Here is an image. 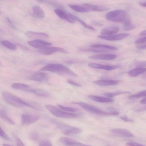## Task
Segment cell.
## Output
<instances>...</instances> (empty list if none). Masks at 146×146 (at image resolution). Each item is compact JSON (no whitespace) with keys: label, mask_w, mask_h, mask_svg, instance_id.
<instances>
[{"label":"cell","mask_w":146,"mask_h":146,"mask_svg":"<svg viewBox=\"0 0 146 146\" xmlns=\"http://www.w3.org/2000/svg\"><path fill=\"white\" fill-rule=\"evenodd\" d=\"M58 106L61 110L66 111L75 112L78 111L77 109L70 107H66L60 104H58Z\"/></svg>","instance_id":"d6a6232c"},{"label":"cell","mask_w":146,"mask_h":146,"mask_svg":"<svg viewBox=\"0 0 146 146\" xmlns=\"http://www.w3.org/2000/svg\"><path fill=\"white\" fill-rule=\"evenodd\" d=\"M140 103L143 104H146V98L141 100L140 101Z\"/></svg>","instance_id":"7dc6e473"},{"label":"cell","mask_w":146,"mask_h":146,"mask_svg":"<svg viewBox=\"0 0 146 146\" xmlns=\"http://www.w3.org/2000/svg\"><path fill=\"white\" fill-rule=\"evenodd\" d=\"M88 66L90 67L98 69H103L107 71H110L117 69L120 67L119 65H103L94 62L88 64Z\"/></svg>","instance_id":"9c48e42d"},{"label":"cell","mask_w":146,"mask_h":146,"mask_svg":"<svg viewBox=\"0 0 146 146\" xmlns=\"http://www.w3.org/2000/svg\"><path fill=\"white\" fill-rule=\"evenodd\" d=\"M82 6L89 11L90 10L92 11H102L106 10L108 9L107 7L104 6L86 3L83 4Z\"/></svg>","instance_id":"e0dca14e"},{"label":"cell","mask_w":146,"mask_h":146,"mask_svg":"<svg viewBox=\"0 0 146 146\" xmlns=\"http://www.w3.org/2000/svg\"><path fill=\"white\" fill-rule=\"evenodd\" d=\"M139 4L141 6H142L146 7V2L140 3Z\"/></svg>","instance_id":"c3c4849f"},{"label":"cell","mask_w":146,"mask_h":146,"mask_svg":"<svg viewBox=\"0 0 146 146\" xmlns=\"http://www.w3.org/2000/svg\"><path fill=\"white\" fill-rule=\"evenodd\" d=\"M60 141L65 146H91L76 141L68 137H61Z\"/></svg>","instance_id":"4fadbf2b"},{"label":"cell","mask_w":146,"mask_h":146,"mask_svg":"<svg viewBox=\"0 0 146 146\" xmlns=\"http://www.w3.org/2000/svg\"><path fill=\"white\" fill-rule=\"evenodd\" d=\"M93 48L88 49H82L81 50L84 51H89L93 52L99 53L104 52H108V50L106 49H101L100 48Z\"/></svg>","instance_id":"836d02e7"},{"label":"cell","mask_w":146,"mask_h":146,"mask_svg":"<svg viewBox=\"0 0 146 146\" xmlns=\"http://www.w3.org/2000/svg\"><path fill=\"white\" fill-rule=\"evenodd\" d=\"M146 70L145 68H137L130 70L128 72V74L131 77L137 76L142 74Z\"/></svg>","instance_id":"cb8c5ba5"},{"label":"cell","mask_w":146,"mask_h":146,"mask_svg":"<svg viewBox=\"0 0 146 146\" xmlns=\"http://www.w3.org/2000/svg\"><path fill=\"white\" fill-rule=\"evenodd\" d=\"M38 146H53V145L50 141L46 140L41 142Z\"/></svg>","instance_id":"74e56055"},{"label":"cell","mask_w":146,"mask_h":146,"mask_svg":"<svg viewBox=\"0 0 146 146\" xmlns=\"http://www.w3.org/2000/svg\"><path fill=\"white\" fill-rule=\"evenodd\" d=\"M2 95L4 101L11 105L18 107H27L39 110L33 106L25 102L18 97L9 92H4L3 93Z\"/></svg>","instance_id":"7a4b0ae2"},{"label":"cell","mask_w":146,"mask_h":146,"mask_svg":"<svg viewBox=\"0 0 146 146\" xmlns=\"http://www.w3.org/2000/svg\"><path fill=\"white\" fill-rule=\"evenodd\" d=\"M123 24V29L125 31H129L135 28L134 26L131 24V20L126 21Z\"/></svg>","instance_id":"1f68e13d"},{"label":"cell","mask_w":146,"mask_h":146,"mask_svg":"<svg viewBox=\"0 0 146 146\" xmlns=\"http://www.w3.org/2000/svg\"><path fill=\"white\" fill-rule=\"evenodd\" d=\"M29 137L31 139L36 141L38 138V135L37 133L35 132L31 133L29 135Z\"/></svg>","instance_id":"f35d334b"},{"label":"cell","mask_w":146,"mask_h":146,"mask_svg":"<svg viewBox=\"0 0 146 146\" xmlns=\"http://www.w3.org/2000/svg\"><path fill=\"white\" fill-rule=\"evenodd\" d=\"M3 146H11V145H9L8 144H7L5 143H3Z\"/></svg>","instance_id":"f5cc1de1"},{"label":"cell","mask_w":146,"mask_h":146,"mask_svg":"<svg viewBox=\"0 0 146 146\" xmlns=\"http://www.w3.org/2000/svg\"><path fill=\"white\" fill-rule=\"evenodd\" d=\"M52 122L66 135L78 134L82 131L81 129L79 128L71 126L55 119L52 120Z\"/></svg>","instance_id":"5b68a950"},{"label":"cell","mask_w":146,"mask_h":146,"mask_svg":"<svg viewBox=\"0 0 146 146\" xmlns=\"http://www.w3.org/2000/svg\"><path fill=\"white\" fill-rule=\"evenodd\" d=\"M106 18L109 21L123 23L129 19L126 12L121 9L117 10L107 13L106 15Z\"/></svg>","instance_id":"277c9868"},{"label":"cell","mask_w":146,"mask_h":146,"mask_svg":"<svg viewBox=\"0 0 146 146\" xmlns=\"http://www.w3.org/2000/svg\"><path fill=\"white\" fill-rule=\"evenodd\" d=\"M45 107L52 114L57 117L65 118H73L77 116L75 113L66 112L51 105H46Z\"/></svg>","instance_id":"8992f818"},{"label":"cell","mask_w":146,"mask_h":146,"mask_svg":"<svg viewBox=\"0 0 146 146\" xmlns=\"http://www.w3.org/2000/svg\"><path fill=\"white\" fill-rule=\"evenodd\" d=\"M27 78L30 80L37 82H43L47 80L48 76L45 73L38 72L28 76Z\"/></svg>","instance_id":"7c38bea8"},{"label":"cell","mask_w":146,"mask_h":146,"mask_svg":"<svg viewBox=\"0 0 146 146\" xmlns=\"http://www.w3.org/2000/svg\"><path fill=\"white\" fill-rule=\"evenodd\" d=\"M129 35L128 34L121 33L109 35H99L98 36L99 38L105 40L115 41L118 40L124 39Z\"/></svg>","instance_id":"30bf717a"},{"label":"cell","mask_w":146,"mask_h":146,"mask_svg":"<svg viewBox=\"0 0 146 146\" xmlns=\"http://www.w3.org/2000/svg\"><path fill=\"white\" fill-rule=\"evenodd\" d=\"M109 146V145H108V146Z\"/></svg>","instance_id":"db71d44e"},{"label":"cell","mask_w":146,"mask_h":146,"mask_svg":"<svg viewBox=\"0 0 146 146\" xmlns=\"http://www.w3.org/2000/svg\"><path fill=\"white\" fill-rule=\"evenodd\" d=\"M144 97H146V90L140 92L137 94L130 96L129 98L130 99H132Z\"/></svg>","instance_id":"e575fe53"},{"label":"cell","mask_w":146,"mask_h":146,"mask_svg":"<svg viewBox=\"0 0 146 146\" xmlns=\"http://www.w3.org/2000/svg\"><path fill=\"white\" fill-rule=\"evenodd\" d=\"M38 51L40 53L46 55H51L54 52H60L65 54L69 52L64 49L56 47L47 46L39 48Z\"/></svg>","instance_id":"52a82bcc"},{"label":"cell","mask_w":146,"mask_h":146,"mask_svg":"<svg viewBox=\"0 0 146 146\" xmlns=\"http://www.w3.org/2000/svg\"><path fill=\"white\" fill-rule=\"evenodd\" d=\"M72 103L80 106L84 110L88 112L102 115H118L119 114V112L117 111L111 112H106L95 106L84 102H74Z\"/></svg>","instance_id":"3957f363"},{"label":"cell","mask_w":146,"mask_h":146,"mask_svg":"<svg viewBox=\"0 0 146 146\" xmlns=\"http://www.w3.org/2000/svg\"><path fill=\"white\" fill-rule=\"evenodd\" d=\"M67 82L68 84L75 86L78 87H81V85L79 84L70 80H68Z\"/></svg>","instance_id":"ee69618b"},{"label":"cell","mask_w":146,"mask_h":146,"mask_svg":"<svg viewBox=\"0 0 146 146\" xmlns=\"http://www.w3.org/2000/svg\"><path fill=\"white\" fill-rule=\"evenodd\" d=\"M25 35L28 37L32 38L46 39L49 37L47 34L43 33L28 31L25 32Z\"/></svg>","instance_id":"2e32d148"},{"label":"cell","mask_w":146,"mask_h":146,"mask_svg":"<svg viewBox=\"0 0 146 146\" xmlns=\"http://www.w3.org/2000/svg\"><path fill=\"white\" fill-rule=\"evenodd\" d=\"M146 110V106L144 108H140L139 110H138L139 111H142Z\"/></svg>","instance_id":"816d5d0a"},{"label":"cell","mask_w":146,"mask_h":146,"mask_svg":"<svg viewBox=\"0 0 146 146\" xmlns=\"http://www.w3.org/2000/svg\"><path fill=\"white\" fill-rule=\"evenodd\" d=\"M126 144L129 146H145L142 145L134 142H129L127 143Z\"/></svg>","instance_id":"b9f144b4"},{"label":"cell","mask_w":146,"mask_h":146,"mask_svg":"<svg viewBox=\"0 0 146 146\" xmlns=\"http://www.w3.org/2000/svg\"><path fill=\"white\" fill-rule=\"evenodd\" d=\"M68 6L69 7L74 10L78 12L82 13H87L89 11L83 6L78 5L69 4Z\"/></svg>","instance_id":"4316f807"},{"label":"cell","mask_w":146,"mask_h":146,"mask_svg":"<svg viewBox=\"0 0 146 146\" xmlns=\"http://www.w3.org/2000/svg\"><path fill=\"white\" fill-rule=\"evenodd\" d=\"M137 48L139 49H146V44L142 46H139L137 47Z\"/></svg>","instance_id":"bcb514c9"},{"label":"cell","mask_w":146,"mask_h":146,"mask_svg":"<svg viewBox=\"0 0 146 146\" xmlns=\"http://www.w3.org/2000/svg\"><path fill=\"white\" fill-rule=\"evenodd\" d=\"M56 14L60 18L65 20L71 23H74L75 21L69 16L68 13H67L59 8L56 9L54 10Z\"/></svg>","instance_id":"9a60e30c"},{"label":"cell","mask_w":146,"mask_h":146,"mask_svg":"<svg viewBox=\"0 0 146 146\" xmlns=\"http://www.w3.org/2000/svg\"><path fill=\"white\" fill-rule=\"evenodd\" d=\"M68 14L69 16L71 18L73 19L74 20L77 21L79 22L81 25H82L85 28L91 29V30L95 31V29L92 26L89 25H88L86 23L84 22L81 19H80L76 16L70 13H68Z\"/></svg>","instance_id":"d4e9b609"},{"label":"cell","mask_w":146,"mask_h":146,"mask_svg":"<svg viewBox=\"0 0 146 146\" xmlns=\"http://www.w3.org/2000/svg\"><path fill=\"white\" fill-rule=\"evenodd\" d=\"M117 56L112 54H104L91 56L88 58L94 60H111L115 59Z\"/></svg>","instance_id":"ac0fdd59"},{"label":"cell","mask_w":146,"mask_h":146,"mask_svg":"<svg viewBox=\"0 0 146 146\" xmlns=\"http://www.w3.org/2000/svg\"><path fill=\"white\" fill-rule=\"evenodd\" d=\"M145 42H146V36L137 40L135 41V43L136 44H139Z\"/></svg>","instance_id":"7bdbcfd3"},{"label":"cell","mask_w":146,"mask_h":146,"mask_svg":"<svg viewBox=\"0 0 146 146\" xmlns=\"http://www.w3.org/2000/svg\"><path fill=\"white\" fill-rule=\"evenodd\" d=\"M39 71H48L61 75H68L74 77L78 76L71 70L60 64H52L47 65L42 67Z\"/></svg>","instance_id":"6da1fadb"},{"label":"cell","mask_w":146,"mask_h":146,"mask_svg":"<svg viewBox=\"0 0 146 146\" xmlns=\"http://www.w3.org/2000/svg\"><path fill=\"white\" fill-rule=\"evenodd\" d=\"M33 11L34 15L37 17L43 18L45 15L42 9L39 6L36 5L33 7Z\"/></svg>","instance_id":"603a6c76"},{"label":"cell","mask_w":146,"mask_h":146,"mask_svg":"<svg viewBox=\"0 0 146 146\" xmlns=\"http://www.w3.org/2000/svg\"><path fill=\"white\" fill-rule=\"evenodd\" d=\"M27 43L29 45L32 47L40 48L52 44L51 43L39 39L29 41Z\"/></svg>","instance_id":"5bb4252c"},{"label":"cell","mask_w":146,"mask_h":146,"mask_svg":"<svg viewBox=\"0 0 146 146\" xmlns=\"http://www.w3.org/2000/svg\"><path fill=\"white\" fill-rule=\"evenodd\" d=\"M140 35L142 36H145L146 35V30L143 31L141 32Z\"/></svg>","instance_id":"f907efd6"},{"label":"cell","mask_w":146,"mask_h":146,"mask_svg":"<svg viewBox=\"0 0 146 146\" xmlns=\"http://www.w3.org/2000/svg\"><path fill=\"white\" fill-rule=\"evenodd\" d=\"M143 78L146 79V70L142 74Z\"/></svg>","instance_id":"681fc988"},{"label":"cell","mask_w":146,"mask_h":146,"mask_svg":"<svg viewBox=\"0 0 146 146\" xmlns=\"http://www.w3.org/2000/svg\"><path fill=\"white\" fill-rule=\"evenodd\" d=\"M15 139L17 146H25L19 138L15 136Z\"/></svg>","instance_id":"ab89813d"},{"label":"cell","mask_w":146,"mask_h":146,"mask_svg":"<svg viewBox=\"0 0 146 146\" xmlns=\"http://www.w3.org/2000/svg\"><path fill=\"white\" fill-rule=\"evenodd\" d=\"M111 132L115 135L121 137L129 138L134 136V135L129 130L122 128H116L111 130Z\"/></svg>","instance_id":"8fae6325"},{"label":"cell","mask_w":146,"mask_h":146,"mask_svg":"<svg viewBox=\"0 0 146 146\" xmlns=\"http://www.w3.org/2000/svg\"><path fill=\"white\" fill-rule=\"evenodd\" d=\"M11 86L13 88L15 89L30 92L31 93L33 89L27 85L19 83L13 84Z\"/></svg>","instance_id":"ffe728a7"},{"label":"cell","mask_w":146,"mask_h":146,"mask_svg":"<svg viewBox=\"0 0 146 146\" xmlns=\"http://www.w3.org/2000/svg\"><path fill=\"white\" fill-rule=\"evenodd\" d=\"M90 46L92 48H104L113 50H117L118 49V48L117 47L104 44H94L91 45Z\"/></svg>","instance_id":"f1b7e54d"},{"label":"cell","mask_w":146,"mask_h":146,"mask_svg":"<svg viewBox=\"0 0 146 146\" xmlns=\"http://www.w3.org/2000/svg\"><path fill=\"white\" fill-rule=\"evenodd\" d=\"M0 135L2 138L7 141L10 142L12 141V139L6 133L1 127L0 128Z\"/></svg>","instance_id":"d590c367"},{"label":"cell","mask_w":146,"mask_h":146,"mask_svg":"<svg viewBox=\"0 0 146 146\" xmlns=\"http://www.w3.org/2000/svg\"><path fill=\"white\" fill-rule=\"evenodd\" d=\"M6 19L8 23L10 25L11 27H12V28L13 29H15L16 28L15 26L13 24L9 18L7 17L6 18Z\"/></svg>","instance_id":"f6af8a7d"},{"label":"cell","mask_w":146,"mask_h":146,"mask_svg":"<svg viewBox=\"0 0 146 146\" xmlns=\"http://www.w3.org/2000/svg\"><path fill=\"white\" fill-rule=\"evenodd\" d=\"M134 65L137 68H145L146 67V60L136 61Z\"/></svg>","instance_id":"8d00e7d4"},{"label":"cell","mask_w":146,"mask_h":146,"mask_svg":"<svg viewBox=\"0 0 146 146\" xmlns=\"http://www.w3.org/2000/svg\"><path fill=\"white\" fill-rule=\"evenodd\" d=\"M1 43L4 46L11 50H14L17 48L15 45L7 40H2Z\"/></svg>","instance_id":"f546056e"},{"label":"cell","mask_w":146,"mask_h":146,"mask_svg":"<svg viewBox=\"0 0 146 146\" xmlns=\"http://www.w3.org/2000/svg\"><path fill=\"white\" fill-rule=\"evenodd\" d=\"M87 97L94 101L101 103H110L113 101L112 99L109 97H103L93 95H88Z\"/></svg>","instance_id":"44dd1931"},{"label":"cell","mask_w":146,"mask_h":146,"mask_svg":"<svg viewBox=\"0 0 146 146\" xmlns=\"http://www.w3.org/2000/svg\"><path fill=\"white\" fill-rule=\"evenodd\" d=\"M120 82V80H100L94 81L93 82L98 85L109 86L117 85Z\"/></svg>","instance_id":"d6986e66"},{"label":"cell","mask_w":146,"mask_h":146,"mask_svg":"<svg viewBox=\"0 0 146 146\" xmlns=\"http://www.w3.org/2000/svg\"><path fill=\"white\" fill-rule=\"evenodd\" d=\"M130 92L125 91H119L113 92H107L104 94L105 96L109 98L113 97L116 96L123 94H129Z\"/></svg>","instance_id":"4dcf8cb0"},{"label":"cell","mask_w":146,"mask_h":146,"mask_svg":"<svg viewBox=\"0 0 146 146\" xmlns=\"http://www.w3.org/2000/svg\"><path fill=\"white\" fill-rule=\"evenodd\" d=\"M119 118L125 122H133L134 121L133 119L129 118L125 115L121 116L119 117Z\"/></svg>","instance_id":"60d3db41"},{"label":"cell","mask_w":146,"mask_h":146,"mask_svg":"<svg viewBox=\"0 0 146 146\" xmlns=\"http://www.w3.org/2000/svg\"><path fill=\"white\" fill-rule=\"evenodd\" d=\"M119 29V28L117 27L111 26L102 29L101 33L104 35H112L117 33Z\"/></svg>","instance_id":"7402d4cb"},{"label":"cell","mask_w":146,"mask_h":146,"mask_svg":"<svg viewBox=\"0 0 146 146\" xmlns=\"http://www.w3.org/2000/svg\"><path fill=\"white\" fill-rule=\"evenodd\" d=\"M32 93L40 97H48L49 96L47 92L37 88H34Z\"/></svg>","instance_id":"83f0119b"},{"label":"cell","mask_w":146,"mask_h":146,"mask_svg":"<svg viewBox=\"0 0 146 146\" xmlns=\"http://www.w3.org/2000/svg\"><path fill=\"white\" fill-rule=\"evenodd\" d=\"M39 118V116L36 115L23 114L21 117V123L23 125H30L37 121Z\"/></svg>","instance_id":"ba28073f"},{"label":"cell","mask_w":146,"mask_h":146,"mask_svg":"<svg viewBox=\"0 0 146 146\" xmlns=\"http://www.w3.org/2000/svg\"><path fill=\"white\" fill-rule=\"evenodd\" d=\"M0 116L1 118L6 122L12 125H15V122L8 115L5 110H0Z\"/></svg>","instance_id":"484cf974"}]
</instances>
